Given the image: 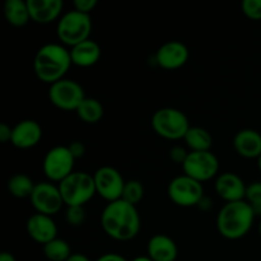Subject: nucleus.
<instances>
[{"label":"nucleus","mask_w":261,"mask_h":261,"mask_svg":"<svg viewBox=\"0 0 261 261\" xmlns=\"http://www.w3.org/2000/svg\"><path fill=\"white\" fill-rule=\"evenodd\" d=\"M101 226L105 233L116 241H130L140 231V216L137 206L122 199L109 203L101 214Z\"/></svg>","instance_id":"f257e3e1"},{"label":"nucleus","mask_w":261,"mask_h":261,"mask_svg":"<svg viewBox=\"0 0 261 261\" xmlns=\"http://www.w3.org/2000/svg\"><path fill=\"white\" fill-rule=\"evenodd\" d=\"M71 64L70 51L65 46L61 43H46L36 53L33 69L41 82L51 86L64 79Z\"/></svg>","instance_id":"f03ea898"},{"label":"nucleus","mask_w":261,"mask_h":261,"mask_svg":"<svg viewBox=\"0 0 261 261\" xmlns=\"http://www.w3.org/2000/svg\"><path fill=\"white\" fill-rule=\"evenodd\" d=\"M255 213L246 200L226 203L217 216V229L227 240H240L252 228Z\"/></svg>","instance_id":"7ed1b4c3"},{"label":"nucleus","mask_w":261,"mask_h":261,"mask_svg":"<svg viewBox=\"0 0 261 261\" xmlns=\"http://www.w3.org/2000/svg\"><path fill=\"white\" fill-rule=\"evenodd\" d=\"M58 186L66 206H84L97 194L93 175L84 171H74Z\"/></svg>","instance_id":"20e7f679"},{"label":"nucleus","mask_w":261,"mask_h":261,"mask_svg":"<svg viewBox=\"0 0 261 261\" xmlns=\"http://www.w3.org/2000/svg\"><path fill=\"white\" fill-rule=\"evenodd\" d=\"M92 32V19L89 14L70 10L61 15L56 25V35L63 45L74 46L89 40Z\"/></svg>","instance_id":"39448f33"},{"label":"nucleus","mask_w":261,"mask_h":261,"mask_svg":"<svg viewBox=\"0 0 261 261\" xmlns=\"http://www.w3.org/2000/svg\"><path fill=\"white\" fill-rule=\"evenodd\" d=\"M152 127L165 139L180 140L185 138L190 129V124L188 116L182 111L173 107H163L153 115Z\"/></svg>","instance_id":"423d86ee"},{"label":"nucleus","mask_w":261,"mask_h":261,"mask_svg":"<svg viewBox=\"0 0 261 261\" xmlns=\"http://www.w3.org/2000/svg\"><path fill=\"white\" fill-rule=\"evenodd\" d=\"M167 194L173 204L182 208L199 205L205 196L203 184L189 177L185 173L171 180L168 184Z\"/></svg>","instance_id":"0eeeda50"},{"label":"nucleus","mask_w":261,"mask_h":261,"mask_svg":"<svg viewBox=\"0 0 261 261\" xmlns=\"http://www.w3.org/2000/svg\"><path fill=\"white\" fill-rule=\"evenodd\" d=\"M75 158L69 150L68 145H56L46 153L42 162V170L51 182L60 184L74 172Z\"/></svg>","instance_id":"6e6552de"},{"label":"nucleus","mask_w":261,"mask_h":261,"mask_svg":"<svg viewBox=\"0 0 261 261\" xmlns=\"http://www.w3.org/2000/svg\"><path fill=\"white\" fill-rule=\"evenodd\" d=\"M84 98L86 94L83 87L73 79H61L51 84L48 89L50 102L63 111H76Z\"/></svg>","instance_id":"1a4fd4ad"},{"label":"nucleus","mask_w":261,"mask_h":261,"mask_svg":"<svg viewBox=\"0 0 261 261\" xmlns=\"http://www.w3.org/2000/svg\"><path fill=\"white\" fill-rule=\"evenodd\" d=\"M184 173L199 182H205L216 177L219 171V161L214 153L189 152L188 158L182 165Z\"/></svg>","instance_id":"9d476101"},{"label":"nucleus","mask_w":261,"mask_h":261,"mask_svg":"<svg viewBox=\"0 0 261 261\" xmlns=\"http://www.w3.org/2000/svg\"><path fill=\"white\" fill-rule=\"evenodd\" d=\"M96 193L109 203L120 200L126 181L121 173L111 166H102L94 172Z\"/></svg>","instance_id":"9b49d317"},{"label":"nucleus","mask_w":261,"mask_h":261,"mask_svg":"<svg viewBox=\"0 0 261 261\" xmlns=\"http://www.w3.org/2000/svg\"><path fill=\"white\" fill-rule=\"evenodd\" d=\"M30 199L31 204L37 213L50 217L59 213L63 205H65L59 186L46 181L36 184L35 190Z\"/></svg>","instance_id":"f8f14e48"},{"label":"nucleus","mask_w":261,"mask_h":261,"mask_svg":"<svg viewBox=\"0 0 261 261\" xmlns=\"http://www.w3.org/2000/svg\"><path fill=\"white\" fill-rule=\"evenodd\" d=\"M189 60V50L180 41H168L155 53V63L166 70H175Z\"/></svg>","instance_id":"ddd939ff"},{"label":"nucleus","mask_w":261,"mask_h":261,"mask_svg":"<svg viewBox=\"0 0 261 261\" xmlns=\"http://www.w3.org/2000/svg\"><path fill=\"white\" fill-rule=\"evenodd\" d=\"M25 229L31 239L45 246L53 240L58 239V227L50 216L36 213L27 219Z\"/></svg>","instance_id":"4468645a"},{"label":"nucleus","mask_w":261,"mask_h":261,"mask_svg":"<svg viewBox=\"0 0 261 261\" xmlns=\"http://www.w3.org/2000/svg\"><path fill=\"white\" fill-rule=\"evenodd\" d=\"M216 191L221 199L226 203L245 200L247 185L239 175L233 172H224L217 176Z\"/></svg>","instance_id":"2eb2a0df"},{"label":"nucleus","mask_w":261,"mask_h":261,"mask_svg":"<svg viewBox=\"0 0 261 261\" xmlns=\"http://www.w3.org/2000/svg\"><path fill=\"white\" fill-rule=\"evenodd\" d=\"M42 139V127L31 119L22 120L13 126L12 144L18 149H30L36 147Z\"/></svg>","instance_id":"dca6fc26"},{"label":"nucleus","mask_w":261,"mask_h":261,"mask_svg":"<svg viewBox=\"0 0 261 261\" xmlns=\"http://www.w3.org/2000/svg\"><path fill=\"white\" fill-rule=\"evenodd\" d=\"M31 20L38 24H48L60 19L63 12V0H27Z\"/></svg>","instance_id":"f3484780"},{"label":"nucleus","mask_w":261,"mask_h":261,"mask_svg":"<svg viewBox=\"0 0 261 261\" xmlns=\"http://www.w3.org/2000/svg\"><path fill=\"white\" fill-rule=\"evenodd\" d=\"M147 254L153 261H176L178 249L176 242L167 234H154L147 245Z\"/></svg>","instance_id":"a211bd4d"},{"label":"nucleus","mask_w":261,"mask_h":261,"mask_svg":"<svg viewBox=\"0 0 261 261\" xmlns=\"http://www.w3.org/2000/svg\"><path fill=\"white\" fill-rule=\"evenodd\" d=\"M233 147L241 157L259 158L261 155V133L252 129L240 130L233 138Z\"/></svg>","instance_id":"6ab92c4d"},{"label":"nucleus","mask_w":261,"mask_h":261,"mask_svg":"<svg viewBox=\"0 0 261 261\" xmlns=\"http://www.w3.org/2000/svg\"><path fill=\"white\" fill-rule=\"evenodd\" d=\"M101 55L102 51L99 45L91 38L74 46L70 50L71 61H73L74 65L79 66V68L93 66L101 59Z\"/></svg>","instance_id":"aec40b11"},{"label":"nucleus","mask_w":261,"mask_h":261,"mask_svg":"<svg viewBox=\"0 0 261 261\" xmlns=\"http://www.w3.org/2000/svg\"><path fill=\"white\" fill-rule=\"evenodd\" d=\"M4 17L13 27H23L31 20L28 3L24 0H7L4 3Z\"/></svg>","instance_id":"412c9836"},{"label":"nucleus","mask_w":261,"mask_h":261,"mask_svg":"<svg viewBox=\"0 0 261 261\" xmlns=\"http://www.w3.org/2000/svg\"><path fill=\"white\" fill-rule=\"evenodd\" d=\"M184 140L191 152H208L213 144V138L211 133L200 126H190Z\"/></svg>","instance_id":"4be33fe9"},{"label":"nucleus","mask_w":261,"mask_h":261,"mask_svg":"<svg viewBox=\"0 0 261 261\" xmlns=\"http://www.w3.org/2000/svg\"><path fill=\"white\" fill-rule=\"evenodd\" d=\"M75 112L79 119L86 124H96L103 117L105 110L98 99L86 97Z\"/></svg>","instance_id":"5701e85b"},{"label":"nucleus","mask_w":261,"mask_h":261,"mask_svg":"<svg viewBox=\"0 0 261 261\" xmlns=\"http://www.w3.org/2000/svg\"><path fill=\"white\" fill-rule=\"evenodd\" d=\"M36 184L25 173H15L8 181V191L17 199L31 198Z\"/></svg>","instance_id":"b1692460"},{"label":"nucleus","mask_w":261,"mask_h":261,"mask_svg":"<svg viewBox=\"0 0 261 261\" xmlns=\"http://www.w3.org/2000/svg\"><path fill=\"white\" fill-rule=\"evenodd\" d=\"M43 254L50 261H66L71 256L70 245L61 239H55L43 246Z\"/></svg>","instance_id":"393cba45"},{"label":"nucleus","mask_w":261,"mask_h":261,"mask_svg":"<svg viewBox=\"0 0 261 261\" xmlns=\"http://www.w3.org/2000/svg\"><path fill=\"white\" fill-rule=\"evenodd\" d=\"M144 196V186L138 180H129L125 182L121 199L132 205H137L143 200Z\"/></svg>","instance_id":"a878e982"},{"label":"nucleus","mask_w":261,"mask_h":261,"mask_svg":"<svg viewBox=\"0 0 261 261\" xmlns=\"http://www.w3.org/2000/svg\"><path fill=\"white\" fill-rule=\"evenodd\" d=\"M245 200L251 206L255 216L261 217V181H255L247 185Z\"/></svg>","instance_id":"bb28decb"},{"label":"nucleus","mask_w":261,"mask_h":261,"mask_svg":"<svg viewBox=\"0 0 261 261\" xmlns=\"http://www.w3.org/2000/svg\"><path fill=\"white\" fill-rule=\"evenodd\" d=\"M66 223L71 227H79L86 221L84 206H68L65 212Z\"/></svg>","instance_id":"cd10ccee"},{"label":"nucleus","mask_w":261,"mask_h":261,"mask_svg":"<svg viewBox=\"0 0 261 261\" xmlns=\"http://www.w3.org/2000/svg\"><path fill=\"white\" fill-rule=\"evenodd\" d=\"M241 9L249 19H261V0H244L241 3Z\"/></svg>","instance_id":"c85d7f7f"},{"label":"nucleus","mask_w":261,"mask_h":261,"mask_svg":"<svg viewBox=\"0 0 261 261\" xmlns=\"http://www.w3.org/2000/svg\"><path fill=\"white\" fill-rule=\"evenodd\" d=\"M98 2L97 0H75L73 3L74 10L84 13V14H91L94 9H96Z\"/></svg>","instance_id":"c756f323"},{"label":"nucleus","mask_w":261,"mask_h":261,"mask_svg":"<svg viewBox=\"0 0 261 261\" xmlns=\"http://www.w3.org/2000/svg\"><path fill=\"white\" fill-rule=\"evenodd\" d=\"M189 152L181 145H175V147L171 148L170 150V158L175 163H180V165H184L188 158Z\"/></svg>","instance_id":"7c9ffc66"},{"label":"nucleus","mask_w":261,"mask_h":261,"mask_svg":"<svg viewBox=\"0 0 261 261\" xmlns=\"http://www.w3.org/2000/svg\"><path fill=\"white\" fill-rule=\"evenodd\" d=\"M68 148L75 160H79V158H82L84 154H86V145H84L82 142H78V140L71 142L70 144L68 145Z\"/></svg>","instance_id":"2f4dec72"},{"label":"nucleus","mask_w":261,"mask_h":261,"mask_svg":"<svg viewBox=\"0 0 261 261\" xmlns=\"http://www.w3.org/2000/svg\"><path fill=\"white\" fill-rule=\"evenodd\" d=\"M12 134H13V127L7 125L5 122L0 124V142L8 143L12 142Z\"/></svg>","instance_id":"473e14b6"},{"label":"nucleus","mask_w":261,"mask_h":261,"mask_svg":"<svg viewBox=\"0 0 261 261\" xmlns=\"http://www.w3.org/2000/svg\"><path fill=\"white\" fill-rule=\"evenodd\" d=\"M96 261H126V259L119 254H105L99 256Z\"/></svg>","instance_id":"72a5a7b5"},{"label":"nucleus","mask_w":261,"mask_h":261,"mask_svg":"<svg viewBox=\"0 0 261 261\" xmlns=\"http://www.w3.org/2000/svg\"><path fill=\"white\" fill-rule=\"evenodd\" d=\"M66 261H91L83 254H73Z\"/></svg>","instance_id":"f704fd0d"},{"label":"nucleus","mask_w":261,"mask_h":261,"mask_svg":"<svg viewBox=\"0 0 261 261\" xmlns=\"http://www.w3.org/2000/svg\"><path fill=\"white\" fill-rule=\"evenodd\" d=\"M0 261H17V260H15L14 255L10 254V252L4 251L0 254Z\"/></svg>","instance_id":"c9c22d12"},{"label":"nucleus","mask_w":261,"mask_h":261,"mask_svg":"<svg viewBox=\"0 0 261 261\" xmlns=\"http://www.w3.org/2000/svg\"><path fill=\"white\" fill-rule=\"evenodd\" d=\"M132 261H153V260L147 255V256H138L135 257V259H133Z\"/></svg>","instance_id":"e433bc0d"},{"label":"nucleus","mask_w":261,"mask_h":261,"mask_svg":"<svg viewBox=\"0 0 261 261\" xmlns=\"http://www.w3.org/2000/svg\"><path fill=\"white\" fill-rule=\"evenodd\" d=\"M257 166H259V170H260V172H261V155L259 158H257Z\"/></svg>","instance_id":"4c0bfd02"},{"label":"nucleus","mask_w":261,"mask_h":261,"mask_svg":"<svg viewBox=\"0 0 261 261\" xmlns=\"http://www.w3.org/2000/svg\"><path fill=\"white\" fill-rule=\"evenodd\" d=\"M259 233H260V236H261V221H260V224H259Z\"/></svg>","instance_id":"58836bf2"}]
</instances>
